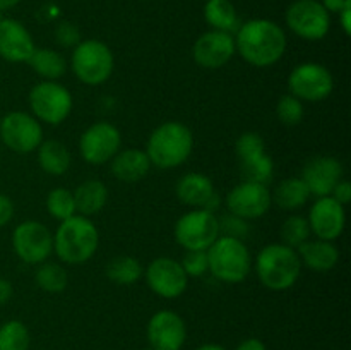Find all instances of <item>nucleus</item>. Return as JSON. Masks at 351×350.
Masks as SVG:
<instances>
[{
	"mask_svg": "<svg viewBox=\"0 0 351 350\" xmlns=\"http://www.w3.org/2000/svg\"><path fill=\"white\" fill-rule=\"evenodd\" d=\"M55 41L62 48H74L81 41V31L71 21H62L55 27Z\"/></svg>",
	"mask_w": 351,
	"mask_h": 350,
	"instance_id": "nucleus-39",
	"label": "nucleus"
},
{
	"mask_svg": "<svg viewBox=\"0 0 351 350\" xmlns=\"http://www.w3.org/2000/svg\"><path fill=\"white\" fill-rule=\"evenodd\" d=\"M180 266L184 268L189 278H201L209 273L208 254L206 250H185L180 259Z\"/></svg>",
	"mask_w": 351,
	"mask_h": 350,
	"instance_id": "nucleus-37",
	"label": "nucleus"
},
{
	"mask_svg": "<svg viewBox=\"0 0 351 350\" xmlns=\"http://www.w3.org/2000/svg\"><path fill=\"white\" fill-rule=\"evenodd\" d=\"M339 26H341L343 33L348 36L351 33V2L346 3L345 7H343V10H339Z\"/></svg>",
	"mask_w": 351,
	"mask_h": 350,
	"instance_id": "nucleus-42",
	"label": "nucleus"
},
{
	"mask_svg": "<svg viewBox=\"0 0 351 350\" xmlns=\"http://www.w3.org/2000/svg\"><path fill=\"white\" fill-rule=\"evenodd\" d=\"M351 0H321L322 7L328 10L329 14H339V10H343V7Z\"/></svg>",
	"mask_w": 351,
	"mask_h": 350,
	"instance_id": "nucleus-45",
	"label": "nucleus"
},
{
	"mask_svg": "<svg viewBox=\"0 0 351 350\" xmlns=\"http://www.w3.org/2000/svg\"><path fill=\"white\" fill-rule=\"evenodd\" d=\"M143 277L153 294L168 301L184 295L189 287V277L180 266V261L168 256L154 257L146 266Z\"/></svg>",
	"mask_w": 351,
	"mask_h": 350,
	"instance_id": "nucleus-14",
	"label": "nucleus"
},
{
	"mask_svg": "<svg viewBox=\"0 0 351 350\" xmlns=\"http://www.w3.org/2000/svg\"><path fill=\"white\" fill-rule=\"evenodd\" d=\"M271 199H273V205H276L280 209L295 211L307 205L311 199V191L300 177H287L274 187V191L271 192Z\"/></svg>",
	"mask_w": 351,
	"mask_h": 350,
	"instance_id": "nucleus-27",
	"label": "nucleus"
},
{
	"mask_svg": "<svg viewBox=\"0 0 351 350\" xmlns=\"http://www.w3.org/2000/svg\"><path fill=\"white\" fill-rule=\"evenodd\" d=\"M307 222L315 239L335 242L345 232L346 209L331 196H322L312 202Z\"/></svg>",
	"mask_w": 351,
	"mask_h": 350,
	"instance_id": "nucleus-18",
	"label": "nucleus"
},
{
	"mask_svg": "<svg viewBox=\"0 0 351 350\" xmlns=\"http://www.w3.org/2000/svg\"><path fill=\"white\" fill-rule=\"evenodd\" d=\"M195 350H226L223 345H218V343H204V345L197 347Z\"/></svg>",
	"mask_w": 351,
	"mask_h": 350,
	"instance_id": "nucleus-47",
	"label": "nucleus"
},
{
	"mask_svg": "<svg viewBox=\"0 0 351 350\" xmlns=\"http://www.w3.org/2000/svg\"><path fill=\"white\" fill-rule=\"evenodd\" d=\"M345 168L336 156L331 154H319L311 158L302 168L300 178L311 191V196L322 198L329 196L335 185L343 178Z\"/></svg>",
	"mask_w": 351,
	"mask_h": 350,
	"instance_id": "nucleus-19",
	"label": "nucleus"
},
{
	"mask_svg": "<svg viewBox=\"0 0 351 350\" xmlns=\"http://www.w3.org/2000/svg\"><path fill=\"white\" fill-rule=\"evenodd\" d=\"M33 36L23 23L12 17L0 19V57L10 64L27 62L34 51Z\"/></svg>",
	"mask_w": 351,
	"mask_h": 350,
	"instance_id": "nucleus-21",
	"label": "nucleus"
},
{
	"mask_svg": "<svg viewBox=\"0 0 351 350\" xmlns=\"http://www.w3.org/2000/svg\"><path fill=\"white\" fill-rule=\"evenodd\" d=\"M175 196L182 205L191 209H209L216 211L219 208V196L215 184L208 175L201 172H189L182 175L175 184Z\"/></svg>",
	"mask_w": 351,
	"mask_h": 350,
	"instance_id": "nucleus-20",
	"label": "nucleus"
},
{
	"mask_svg": "<svg viewBox=\"0 0 351 350\" xmlns=\"http://www.w3.org/2000/svg\"><path fill=\"white\" fill-rule=\"evenodd\" d=\"M110 170L117 180L134 184V182L146 178V175L151 170V161L146 151L141 150V148H125L112 158Z\"/></svg>",
	"mask_w": 351,
	"mask_h": 350,
	"instance_id": "nucleus-22",
	"label": "nucleus"
},
{
	"mask_svg": "<svg viewBox=\"0 0 351 350\" xmlns=\"http://www.w3.org/2000/svg\"><path fill=\"white\" fill-rule=\"evenodd\" d=\"M235 38L226 31L209 30L202 33L192 47V58L195 64L208 71L221 69L235 57Z\"/></svg>",
	"mask_w": 351,
	"mask_h": 350,
	"instance_id": "nucleus-17",
	"label": "nucleus"
},
{
	"mask_svg": "<svg viewBox=\"0 0 351 350\" xmlns=\"http://www.w3.org/2000/svg\"><path fill=\"white\" fill-rule=\"evenodd\" d=\"M144 350H153V349H151V347H147V349H144Z\"/></svg>",
	"mask_w": 351,
	"mask_h": 350,
	"instance_id": "nucleus-48",
	"label": "nucleus"
},
{
	"mask_svg": "<svg viewBox=\"0 0 351 350\" xmlns=\"http://www.w3.org/2000/svg\"><path fill=\"white\" fill-rule=\"evenodd\" d=\"M29 343V329L23 321L9 319L0 325V350H27Z\"/></svg>",
	"mask_w": 351,
	"mask_h": 350,
	"instance_id": "nucleus-32",
	"label": "nucleus"
},
{
	"mask_svg": "<svg viewBox=\"0 0 351 350\" xmlns=\"http://www.w3.org/2000/svg\"><path fill=\"white\" fill-rule=\"evenodd\" d=\"M14 213H16L14 201L7 194L0 192V229L12 222Z\"/></svg>",
	"mask_w": 351,
	"mask_h": 350,
	"instance_id": "nucleus-40",
	"label": "nucleus"
},
{
	"mask_svg": "<svg viewBox=\"0 0 351 350\" xmlns=\"http://www.w3.org/2000/svg\"><path fill=\"white\" fill-rule=\"evenodd\" d=\"M99 246V232L91 218L74 215L58 222L53 233V253L64 264L77 266L93 259Z\"/></svg>",
	"mask_w": 351,
	"mask_h": 350,
	"instance_id": "nucleus-3",
	"label": "nucleus"
},
{
	"mask_svg": "<svg viewBox=\"0 0 351 350\" xmlns=\"http://www.w3.org/2000/svg\"><path fill=\"white\" fill-rule=\"evenodd\" d=\"M14 295V287L10 283V280L0 277V305H5L7 302L12 299Z\"/></svg>",
	"mask_w": 351,
	"mask_h": 350,
	"instance_id": "nucleus-43",
	"label": "nucleus"
},
{
	"mask_svg": "<svg viewBox=\"0 0 351 350\" xmlns=\"http://www.w3.org/2000/svg\"><path fill=\"white\" fill-rule=\"evenodd\" d=\"M69 67L79 82L86 86H101L112 78L115 69V55L103 41L81 40L72 48Z\"/></svg>",
	"mask_w": 351,
	"mask_h": 350,
	"instance_id": "nucleus-6",
	"label": "nucleus"
},
{
	"mask_svg": "<svg viewBox=\"0 0 351 350\" xmlns=\"http://www.w3.org/2000/svg\"><path fill=\"white\" fill-rule=\"evenodd\" d=\"M120 150H122V134L112 122L99 120L86 127L79 136V154L86 163L95 167L110 163Z\"/></svg>",
	"mask_w": 351,
	"mask_h": 350,
	"instance_id": "nucleus-12",
	"label": "nucleus"
},
{
	"mask_svg": "<svg viewBox=\"0 0 351 350\" xmlns=\"http://www.w3.org/2000/svg\"><path fill=\"white\" fill-rule=\"evenodd\" d=\"M302 266L314 273H329L338 266L339 249L335 242L322 239H308L297 249Z\"/></svg>",
	"mask_w": 351,
	"mask_h": 350,
	"instance_id": "nucleus-23",
	"label": "nucleus"
},
{
	"mask_svg": "<svg viewBox=\"0 0 351 350\" xmlns=\"http://www.w3.org/2000/svg\"><path fill=\"white\" fill-rule=\"evenodd\" d=\"M146 338L153 350H182L187 342V325L178 312L160 309L147 321Z\"/></svg>",
	"mask_w": 351,
	"mask_h": 350,
	"instance_id": "nucleus-16",
	"label": "nucleus"
},
{
	"mask_svg": "<svg viewBox=\"0 0 351 350\" xmlns=\"http://www.w3.org/2000/svg\"><path fill=\"white\" fill-rule=\"evenodd\" d=\"M146 154L151 167L160 170L178 168L189 160L194 151V134L178 120H167L154 127L146 143Z\"/></svg>",
	"mask_w": 351,
	"mask_h": 350,
	"instance_id": "nucleus-2",
	"label": "nucleus"
},
{
	"mask_svg": "<svg viewBox=\"0 0 351 350\" xmlns=\"http://www.w3.org/2000/svg\"><path fill=\"white\" fill-rule=\"evenodd\" d=\"M31 67V71L36 72L43 81H58L60 78H64V74L67 72L69 62L64 57V54H60L58 50L53 48H34V51L31 54V57L26 62Z\"/></svg>",
	"mask_w": 351,
	"mask_h": 350,
	"instance_id": "nucleus-26",
	"label": "nucleus"
},
{
	"mask_svg": "<svg viewBox=\"0 0 351 350\" xmlns=\"http://www.w3.org/2000/svg\"><path fill=\"white\" fill-rule=\"evenodd\" d=\"M266 151V141L263 139L259 132H243L237 137L235 141V154L237 160H243V158H249L252 154L263 153Z\"/></svg>",
	"mask_w": 351,
	"mask_h": 350,
	"instance_id": "nucleus-36",
	"label": "nucleus"
},
{
	"mask_svg": "<svg viewBox=\"0 0 351 350\" xmlns=\"http://www.w3.org/2000/svg\"><path fill=\"white\" fill-rule=\"evenodd\" d=\"M173 235L184 250H208L219 237L218 216L209 209H189L175 223Z\"/></svg>",
	"mask_w": 351,
	"mask_h": 350,
	"instance_id": "nucleus-8",
	"label": "nucleus"
},
{
	"mask_svg": "<svg viewBox=\"0 0 351 350\" xmlns=\"http://www.w3.org/2000/svg\"><path fill=\"white\" fill-rule=\"evenodd\" d=\"M105 275L112 283L120 287H129L137 283L144 275V266L136 256H117L106 264Z\"/></svg>",
	"mask_w": 351,
	"mask_h": 350,
	"instance_id": "nucleus-28",
	"label": "nucleus"
},
{
	"mask_svg": "<svg viewBox=\"0 0 351 350\" xmlns=\"http://www.w3.org/2000/svg\"><path fill=\"white\" fill-rule=\"evenodd\" d=\"M312 232L308 226L307 216L302 215H290L280 226V237L281 244L288 247L298 249L304 242L311 239Z\"/></svg>",
	"mask_w": 351,
	"mask_h": 350,
	"instance_id": "nucleus-34",
	"label": "nucleus"
},
{
	"mask_svg": "<svg viewBox=\"0 0 351 350\" xmlns=\"http://www.w3.org/2000/svg\"><path fill=\"white\" fill-rule=\"evenodd\" d=\"M239 167L242 180L267 185L274 175V161L266 151L252 154L249 158H243V160H239Z\"/></svg>",
	"mask_w": 351,
	"mask_h": 350,
	"instance_id": "nucleus-31",
	"label": "nucleus"
},
{
	"mask_svg": "<svg viewBox=\"0 0 351 350\" xmlns=\"http://www.w3.org/2000/svg\"><path fill=\"white\" fill-rule=\"evenodd\" d=\"M0 141L12 153H34L43 143V126L29 112L14 110L0 117Z\"/></svg>",
	"mask_w": 351,
	"mask_h": 350,
	"instance_id": "nucleus-9",
	"label": "nucleus"
},
{
	"mask_svg": "<svg viewBox=\"0 0 351 350\" xmlns=\"http://www.w3.org/2000/svg\"><path fill=\"white\" fill-rule=\"evenodd\" d=\"M335 89V78L319 62H302L288 74V91L300 102H324Z\"/></svg>",
	"mask_w": 351,
	"mask_h": 350,
	"instance_id": "nucleus-10",
	"label": "nucleus"
},
{
	"mask_svg": "<svg viewBox=\"0 0 351 350\" xmlns=\"http://www.w3.org/2000/svg\"><path fill=\"white\" fill-rule=\"evenodd\" d=\"M45 206H47V211L50 213V216H53L58 222H64V220L77 215V211H75L74 192L71 189H51L47 194V199H45Z\"/></svg>",
	"mask_w": 351,
	"mask_h": 350,
	"instance_id": "nucleus-33",
	"label": "nucleus"
},
{
	"mask_svg": "<svg viewBox=\"0 0 351 350\" xmlns=\"http://www.w3.org/2000/svg\"><path fill=\"white\" fill-rule=\"evenodd\" d=\"M235 350H267V347L259 338H245L237 345Z\"/></svg>",
	"mask_w": 351,
	"mask_h": 350,
	"instance_id": "nucleus-44",
	"label": "nucleus"
},
{
	"mask_svg": "<svg viewBox=\"0 0 351 350\" xmlns=\"http://www.w3.org/2000/svg\"><path fill=\"white\" fill-rule=\"evenodd\" d=\"M209 273L223 283H242L252 271L254 257L245 240L219 235L206 250Z\"/></svg>",
	"mask_w": 351,
	"mask_h": 350,
	"instance_id": "nucleus-5",
	"label": "nucleus"
},
{
	"mask_svg": "<svg viewBox=\"0 0 351 350\" xmlns=\"http://www.w3.org/2000/svg\"><path fill=\"white\" fill-rule=\"evenodd\" d=\"M237 54L257 69L273 67L283 58L288 38L283 27L269 19H250L237 27Z\"/></svg>",
	"mask_w": 351,
	"mask_h": 350,
	"instance_id": "nucleus-1",
	"label": "nucleus"
},
{
	"mask_svg": "<svg viewBox=\"0 0 351 350\" xmlns=\"http://www.w3.org/2000/svg\"><path fill=\"white\" fill-rule=\"evenodd\" d=\"M2 17H3V16H2V12H0V19H2Z\"/></svg>",
	"mask_w": 351,
	"mask_h": 350,
	"instance_id": "nucleus-49",
	"label": "nucleus"
},
{
	"mask_svg": "<svg viewBox=\"0 0 351 350\" xmlns=\"http://www.w3.org/2000/svg\"><path fill=\"white\" fill-rule=\"evenodd\" d=\"M34 283H36V287L40 290L47 292V294H60L69 285L67 270L60 263L45 261V263L36 266V271H34Z\"/></svg>",
	"mask_w": 351,
	"mask_h": 350,
	"instance_id": "nucleus-30",
	"label": "nucleus"
},
{
	"mask_svg": "<svg viewBox=\"0 0 351 350\" xmlns=\"http://www.w3.org/2000/svg\"><path fill=\"white\" fill-rule=\"evenodd\" d=\"M19 2H21V0H0V12H3V10L14 9V7H16Z\"/></svg>",
	"mask_w": 351,
	"mask_h": 350,
	"instance_id": "nucleus-46",
	"label": "nucleus"
},
{
	"mask_svg": "<svg viewBox=\"0 0 351 350\" xmlns=\"http://www.w3.org/2000/svg\"><path fill=\"white\" fill-rule=\"evenodd\" d=\"M225 205L228 213L240 216V218L252 222L266 215L273 206L271 191L267 185L257 184V182L240 180L233 185L226 194Z\"/></svg>",
	"mask_w": 351,
	"mask_h": 350,
	"instance_id": "nucleus-15",
	"label": "nucleus"
},
{
	"mask_svg": "<svg viewBox=\"0 0 351 350\" xmlns=\"http://www.w3.org/2000/svg\"><path fill=\"white\" fill-rule=\"evenodd\" d=\"M276 117L283 126H288V127L298 126L305 117L304 102L295 98V96L290 95V93L280 96V100H278L276 103Z\"/></svg>",
	"mask_w": 351,
	"mask_h": 350,
	"instance_id": "nucleus-35",
	"label": "nucleus"
},
{
	"mask_svg": "<svg viewBox=\"0 0 351 350\" xmlns=\"http://www.w3.org/2000/svg\"><path fill=\"white\" fill-rule=\"evenodd\" d=\"M302 263L297 249L281 242L264 246L254 259L252 270L267 290L285 292L295 287L302 275Z\"/></svg>",
	"mask_w": 351,
	"mask_h": 350,
	"instance_id": "nucleus-4",
	"label": "nucleus"
},
{
	"mask_svg": "<svg viewBox=\"0 0 351 350\" xmlns=\"http://www.w3.org/2000/svg\"><path fill=\"white\" fill-rule=\"evenodd\" d=\"M329 196H331L332 199H336L339 205L346 206L351 201V182L341 178V180L335 185V189H332Z\"/></svg>",
	"mask_w": 351,
	"mask_h": 350,
	"instance_id": "nucleus-41",
	"label": "nucleus"
},
{
	"mask_svg": "<svg viewBox=\"0 0 351 350\" xmlns=\"http://www.w3.org/2000/svg\"><path fill=\"white\" fill-rule=\"evenodd\" d=\"M204 19L211 30L232 33L239 27L237 9L230 0H208L204 5Z\"/></svg>",
	"mask_w": 351,
	"mask_h": 350,
	"instance_id": "nucleus-29",
	"label": "nucleus"
},
{
	"mask_svg": "<svg viewBox=\"0 0 351 350\" xmlns=\"http://www.w3.org/2000/svg\"><path fill=\"white\" fill-rule=\"evenodd\" d=\"M36 158L41 170L53 177L67 174L72 165L71 151L58 139H43V143L36 150Z\"/></svg>",
	"mask_w": 351,
	"mask_h": 350,
	"instance_id": "nucleus-25",
	"label": "nucleus"
},
{
	"mask_svg": "<svg viewBox=\"0 0 351 350\" xmlns=\"http://www.w3.org/2000/svg\"><path fill=\"white\" fill-rule=\"evenodd\" d=\"M218 226H219V235L232 237V239L245 240L249 235V222L240 216L232 215V213H226V215L218 216Z\"/></svg>",
	"mask_w": 351,
	"mask_h": 350,
	"instance_id": "nucleus-38",
	"label": "nucleus"
},
{
	"mask_svg": "<svg viewBox=\"0 0 351 350\" xmlns=\"http://www.w3.org/2000/svg\"><path fill=\"white\" fill-rule=\"evenodd\" d=\"M31 115L48 126H60L74 108V96L71 89L58 81H40L27 95Z\"/></svg>",
	"mask_w": 351,
	"mask_h": 350,
	"instance_id": "nucleus-7",
	"label": "nucleus"
},
{
	"mask_svg": "<svg viewBox=\"0 0 351 350\" xmlns=\"http://www.w3.org/2000/svg\"><path fill=\"white\" fill-rule=\"evenodd\" d=\"M288 30L305 41H321L331 30V14L321 0H295L285 12Z\"/></svg>",
	"mask_w": 351,
	"mask_h": 350,
	"instance_id": "nucleus-11",
	"label": "nucleus"
},
{
	"mask_svg": "<svg viewBox=\"0 0 351 350\" xmlns=\"http://www.w3.org/2000/svg\"><path fill=\"white\" fill-rule=\"evenodd\" d=\"M72 192H74L77 215L88 216V218L98 215L108 202V187L105 185V182L98 180V178H88V180L81 182Z\"/></svg>",
	"mask_w": 351,
	"mask_h": 350,
	"instance_id": "nucleus-24",
	"label": "nucleus"
},
{
	"mask_svg": "<svg viewBox=\"0 0 351 350\" xmlns=\"http://www.w3.org/2000/svg\"><path fill=\"white\" fill-rule=\"evenodd\" d=\"M10 240L14 254L26 264L38 266L53 254V233L45 223L36 220L21 222L12 230Z\"/></svg>",
	"mask_w": 351,
	"mask_h": 350,
	"instance_id": "nucleus-13",
	"label": "nucleus"
}]
</instances>
